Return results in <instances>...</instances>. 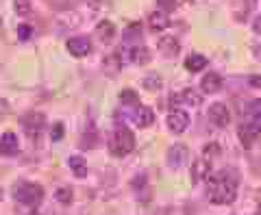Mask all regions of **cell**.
I'll use <instances>...</instances> for the list:
<instances>
[{
	"label": "cell",
	"instance_id": "1",
	"mask_svg": "<svg viewBox=\"0 0 261 215\" xmlns=\"http://www.w3.org/2000/svg\"><path fill=\"white\" fill-rule=\"evenodd\" d=\"M209 200L211 204H231L238 196V180L231 172H220V174H211L209 178Z\"/></svg>",
	"mask_w": 261,
	"mask_h": 215
},
{
	"label": "cell",
	"instance_id": "2",
	"mask_svg": "<svg viewBox=\"0 0 261 215\" xmlns=\"http://www.w3.org/2000/svg\"><path fill=\"white\" fill-rule=\"evenodd\" d=\"M133 148H135V135L130 133V128L118 126L116 133H113L111 139H109V150H111V154L126 156V154L133 152Z\"/></svg>",
	"mask_w": 261,
	"mask_h": 215
},
{
	"label": "cell",
	"instance_id": "3",
	"mask_svg": "<svg viewBox=\"0 0 261 215\" xmlns=\"http://www.w3.org/2000/svg\"><path fill=\"white\" fill-rule=\"evenodd\" d=\"M15 200H18L20 204H27V206H37L39 202H42L44 198V187L37 185V183H22L15 187Z\"/></svg>",
	"mask_w": 261,
	"mask_h": 215
},
{
	"label": "cell",
	"instance_id": "4",
	"mask_svg": "<svg viewBox=\"0 0 261 215\" xmlns=\"http://www.w3.org/2000/svg\"><path fill=\"white\" fill-rule=\"evenodd\" d=\"M44 122H46L44 113H39V111H31V113H27V115H24V118H22L24 133H27L29 137H33V139H35L39 133H42V128H44Z\"/></svg>",
	"mask_w": 261,
	"mask_h": 215
},
{
	"label": "cell",
	"instance_id": "5",
	"mask_svg": "<svg viewBox=\"0 0 261 215\" xmlns=\"http://www.w3.org/2000/svg\"><path fill=\"white\" fill-rule=\"evenodd\" d=\"M168 128L172 130V133H185L187 128H190V115H187V111L183 109H172L168 115Z\"/></svg>",
	"mask_w": 261,
	"mask_h": 215
},
{
	"label": "cell",
	"instance_id": "6",
	"mask_svg": "<svg viewBox=\"0 0 261 215\" xmlns=\"http://www.w3.org/2000/svg\"><path fill=\"white\" fill-rule=\"evenodd\" d=\"M244 118H246L244 124L257 128L261 133V98H255V100L246 102V106H244Z\"/></svg>",
	"mask_w": 261,
	"mask_h": 215
},
{
	"label": "cell",
	"instance_id": "7",
	"mask_svg": "<svg viewBox=\"0 0 261 215\" xmlns=\"http://www.w3.org/2000/svg\"><path fill=\"white\" fill-rule=\"evenodd\" d=\"M209 122L214 124V126H218V128L228 126V122H231V113H228L226 104H222V102L211 104L209 106Z\"/></svg>",
	"mask_w": 261,
	"mask_h": 215
},
{
	"label": "cell",
	"instance_id": "8",
	"mask_svg": "<svg viewBox=\"0 0 261 215\" xmlns=\"http://www.w3.org/2000/svg\"><path fill=\"white\" fill-rule=\"evenodd\" d=\"M130 120H133L135 126L148 128V126H152V122H154V111L150 109V106L137 104L135 109H133V115H130Z\"/></svg>",
	"mask_w": 261,
	"mask_h": 215
},
{
	"label": "cell",
	"instance_id": "9",
	"mask_svg": "<svg viewBox=\"0 0 261 215\" xmlns=\"http://www.w3.org/2000/svg\"><path fill=\"white\" fill-rule=\"evenodd\" d=\"M187 156H190L187 146L172 144V146H170V150H168V163H170V168H181V165L187 161Z\"/></svg>",
	"mask_w": 261,
	"mask_h": 215
},
{
	"label": "cell",
	"instance_id": "10",
	"mask_svg": "<svg viewBox=\"0 0 261 215\" xmlns=\"http://www.w3.org/2000/svg\"><path fill=\"white\" fill-rule=\"evenodd\" d=\"M20 150V142L15 133H3L0 137V154L3 156H15Z\"/></svg>",
	"mask_w": 261,
	"mask_h": 215
},
{
	"label": "cell",
	"instance_id": "11",
	"mask_svg": "<svg viewBox=\"0 0 261 215\" xmlns=\"http://www.w3.org/2000/svg\"><path fill=\"white\" fill-rule=\"evenodd\" d=\"M68 50H70V55L72 57H85V55H89V50H92V44H89V39L87 37H70L68 39Z\"/></svg>",
	"mask_w": 261,
	"mask_h": 215
},
{
	"label": "cell",
	"instance_id": "12",
	"mask_svg": "<svg viewBox=\"0 0 261 215\" xmlns=\"http://www.w3.org/2000/svg\"><path fill=\"white\" fill-rule=\"evenodd\" d=\"M211 176V163L207 159H196L192 163V180L194 183H200V180H207Z\"/></svg>",
	"mask_w": 261,
	"mask_h": 215
},
{
	"label": "cell",
	"instance_id": "13",
	"mask_svg": "<svg viewBox=\"0 0 261 215\" xmlns=\"http://www.w3.org/2000/svg\"><path fill=\"white\" fill-rule=\"evenodd\" d=\"M178 50H181V44H178L176 37H161V39H159V52H161L163 57L172 59V57L178 55Z\"/></svg>",
	"mask_w": 261,
	"mask_h": 215
},
{
	"label": "cell",
	"instance_id": "14",
	"mask_svg": "<svg viewBox=\"0 0 261 215\" xmlns=\"http://www.w3.org/2000/svg\"><path fill=\"white\" fill-rule=\"evenodd\" d=\"M220 87H222V76L216 72H209L207 76H202V80H200V89L205 94H216Z\"/></svg>",
	"mask_w": 261,
	"mask_h": 215
},
{
	"label": "cell",
	"instance_id": "15",
	"mask_svg": "<svg viewBox=\"0 0 261 215\" xmlns=\"http://www.w3.org/2000/svg\"><path fill=\"white\" fill-rule=\"evenodd\" d=\"M68 165H70L72 174H74L76 178H85L87 176V161H85V156L72 154L70 159H68Z\"/></svg>",
	"mask_w": 261,
	"mask_h": 215
},
{
	"label": "cell",
	"instance_id": "16",
	"mask_svg": "<svg viewBox=\"0 0 261 215\" xmlns=\"http://www.w3.org/2000/svg\"><path fill=\"white\" fill-rule=\"evenodd\" d=\"M238 135H240V139H242V144H244V148H252V144L259 139V130L257 128H252V126H248V124H242L240 126V130H238Z\"/></svg>",
	"mask_w": 261,
	"mask_h": 215
},
{
	"label": "cell",
	"instance_id": "17",
	"mask_svg": "<svg viewBox=\"0 0 261 215\" xmlns=\"http://www.w3.org/2000/svg\"><path fill=\"white\" fill-rule=\"evenodd\" d=\"M148 26L152 31H166L170 26V18L166 11H154L148 15Z\"/></svg>",
	"mask_w": 261,
	"mask_h": 215
},
{
	"label": "cell",
	"instance_id": "18",
	"mask_svg": "<svg viewBox=\"0 0 261 215\" xmlns=\"http://www.w3.org/2000/svg\"><path fill=\"white\" fill-rule=\"evenodd\" d=\"M122 68V59H120V52H113V55H107L102 61V70L105 74H109V76H116Z\"/></svg>",
	"mask_w": 261,
	"mask_h": 215
},
{
	"label": "cell",
	"instance_id": "19",
	"mask_svg": "<svg viewBox=\"0 0 261 215\" xmlns=\"http://www.w3.org/2000/svg\"><path fill=\"white\" fill-rule=\"evenodd\" d=\"M172 102H181V104H192V106H198L202 102L200 94H196L194 89H185V92L172 96Z\"/></svg>",
	"mask_w": 261,
	"mask_h": 215
},
{
	"label": "cell",
	"instance_id": "20",
	"mask_svg": "<svg viewBox=\"0 0 261 215\" xmlns=\"http://www.w3.org/2000/svg\"><path fill=\"white\" fill-rule=\"evenodd\" d=\"M126 55H128V59L133 61V63H137V65H144V63L150 61V50H148L146 46H135V48H130Z\"/></svg>",
	"mask_w": 261,
	"mask_h": 215
},
{
	"label": "cell",
	"instance_id": "21",
	"mask_svg": "<svg viewBox=\"0 0 261 215\" xmlns=\"http://www.w3.org/2000/svg\"><path fill=\"white\" fill-rule=\"evenodd\" d=\"M96 35L100 37V41H105V44L113 41V35H116V26H113V22L102 20V22L96 26Z\"/></svg>",
	"mask_w": 261,
	"mask_h": 215
},
{
	"label": "cell",
	"instance_id": "22",
	"mask_svg": "<svg viewBox=\"0 0 261 215\" xmlns=\"http://www.w3.org/2000/svg\"><path fill=\"white\" fill-rule=\"evenodd\" d=\"M185 68L190 70V72H200V70L207 68V59H205L202 55H196V52H194V55H190V57L185 59Z\"/></svg>",
	"mask_w": 261,
	"mask_h": 215
},
{
	"label": "cell",
	"instance_id": "23",
	"mask_svg": "<svg viewBox=\"0 0 261 215\" xmlns=\"http://www.w3.org/2000/svg\"><path fill=\"white\" fill-rule=\"evenodd\" d=\"M122 37H124V41H135L142 37V24L140 22H133L128 24V26L124 29V33H122Z\"/></svg>",
	"mask_w": 261,
	"mask_h": 215
},
{
	"label": "cell",
	"instance_id": "24",
	"mask_svg": "<svg viewBox=\"0 0 261 215\" xmlns=\"http://www.w3.org/2000/svg\"><path fill=\"white\" fill-rule=\"evenodd\" d=\"M120 102H122V104H133V106H137V104H140V96H137L133 89H122Z\"/></svg>",
	"mask_w": 261,
	"mask_h": 215
},
{
	"label": "cell",
	"instance_id": "25",
	"mask_svg": "<svg viewBox=\"0 0 261 215\" xmlns=\"http://www.w3.org/2000/svg\"><path fill=\"white\" fill-rule=\"evenodd\" d=\"M55 198H57V202H61V204H70L72 202V189L70 187H59L55 192Z\"/></svg>",
	"mask_w": 261,
	"mask_h": 215
},
{
	"label": "cell",
	"instance_id": "26",
	"mask_svg": "<svg viewBox=\"0 0 261 215\" xmlns=\"http://www.w3.org/2000/svg\"><path fill=\"white\" fill-rule=\"evenodd\" d=\"M220 156V146L218 144H207L205 146V150H202V159H207V161H211V159H218Z\"/></svg>",
	"mask_w": 261,
	"mask_h": 215
},
{
	"label": "cell",
	"instance_id": "27",
	"mask_svg": "<svg viewBox=\"0 0 261 215\" xmlns=\"http://www.w3.org/2000/svg\"><path fill=\"white\" fill-rule=\"evenodd\" d=\"M142 83H144L146 89H152V92H154V89L161 87V76H159V74H148V76H146Z\"/></svg>",
	"mask_w": 261,
	"mask_h": 215
},
{
	"label": "cell",
	"instance_id": "28",
	"mask_svg": "<svg viewBox=\"0 0 261 215\" xmlns=\"http://www.w3.org/2000/svg\"><path fill=\"white\" fill-rule=\"evenodd\" d=\"M15 13L18 15H29L31 13V0H13Z\"/></svg>",
	"mask_w": 261,
	"mask_h": 215
},
{
	"label": "cell",
	"instance_id": "29",
	"mask_svg": "<svg viewBox=\"0 0 261 215\" xmlns=\"http://www.w3.org/2000/svg\"><path fill=\"white\" fill-rule=\"evenodd\" d=\"M63 135H65V126L61 122H57V124H53V128H50V139L53 142H59V139H63Z\"/></svg>",
	"mask_w": 261,
	"mask_h": 215
},
{
	"label": "cell",
	"instance_id": "30",
	"mask_svg": "<svg viewBox=\"0 0 261 215\" xmlns=\"http://www.w3.org/2000/svg\"><path fill=\"white\" fill-rule=\"evenodd\" d=\"M31 35H33L31 24H20V26H18V39H20V41H29Z\"/></svg>",
	"mask_w": 261,
	"mask_h": 215
},
{
	"label": "cell",
	"instance_id": "31",
	"mask_svg": "<svg viewBox=\"0 0 261 215\" xmlns=\"http://www.w3.org/2000/svg\"><path fill=\"white\" fill-rule=\"evenodd\" d=\"M159 7H161V11H174L176 9V5H178V0H157Z\"/></svg>",
	"mask_w": 261,
	"mask_h": 215
},
{
	"label": "cell",
	"instance_id": "32",
	"mask_svg": "<svg viewBox=\"0 0 261 215\" xmlns=\"http://www.w3.org/2000/svg\"><path fill=\"white\" fill-rule=\"evenodd\" d=\"M252 29H255L259 35H261V15H257V20H255V24H252Z\"/></svg>",
	"mask_w": 261,
	"mask_h": 215
},
{
	"label": "cell",
	"instance_id": "33",
	"mask_svg": "<svg viewBox=\"0 0 261 215\" xmlns=\"http://www.w3.org/2000/svg\"><path fill=\"white\" fill-rule=\"evenodd\" d=\"M255 57H257V59L261 61V46H257V48H255Z\"/></svg>",
	"mask_w": 261,
	"mask_h": 215
},
{
	"label": "cell",
	"instance_id": "34",
	"mask_svg": "<svg viewBox=\"0 0 261 215\" xmlns=\"http://www.w3.org/2000/svg\"><path fill=\"white\" fill-rule=\"evenodd\" d=\"M3 111H7V102H5V100H0V113H3Z\"/></svg>",
	"mask_w": 261,
	"mask_h": 215
},
{
	"label": "cell",
	"instance_id": "35",
	"mask_svg": "<svg viewBox=\"0 0 261 215\" xmlns=\"http://www.w3.org/2000/svg\"><path fill=\"white\" fill-rule=\"evenodd\" d=\"M244 3H248V5H252V3H255V0H244Z\"/></svg>",
	"mask_w": 261,
	"mask_h": 215
},
{
	"label": "cell",
	"instance_id": "36",
	"mask_svg": "<svg viewBox=\"0 0 261 215\" xmlns=\"http://www.w3.org/2000/svg\"><path fill=\"white\" fill-rule=\"evenodd\" d=\"M31 215H39V213H31Z\"/></svg>",
	"mask_w": 261,
	"mask_h": 215
}]
</instances>
